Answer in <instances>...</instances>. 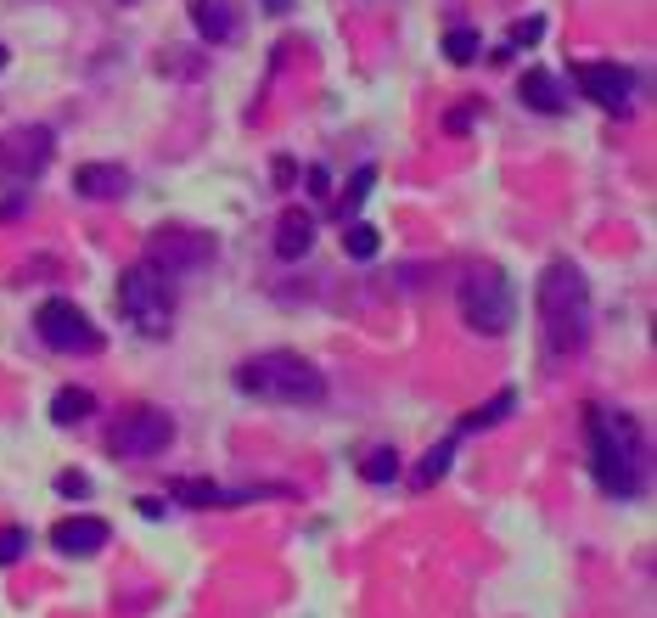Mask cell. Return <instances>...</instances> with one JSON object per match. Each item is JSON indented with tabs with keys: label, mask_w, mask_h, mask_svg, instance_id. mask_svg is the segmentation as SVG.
I'll list each match as a JSON object with an SVG mask.
<instances>
[{
	"label": "cell",
	"mask_w": 657,
	"mask_h": 618,
	"mask_svg": "<svg viewBox=\"0 0 657 618\" xmlns=\"http://www.w3.org/2000/svg\"><path fill=\"white\" fill-rule=\"evenodd\" d=\"M584 439H590V472L612 501H630L641 490V428L630 416H618L607 405H590L584 411Z\"/></svg>",
	"instance_id": "obj_1"
},
{
	"label": "cell",
	"mask_w": 657,
	"mask_h": 618,
	"mask_svg": "<svg viewBox=\"0 0 657 618\" xmlns=\"http://www.w3.org/2000/svg\"><path fill=\"white\" fill-rule=\"evenodd\" d=\"M540 320H545V338L556 354H568L590 338V281L573 258H556L540 276Z\"/></svg>",
	"instance_id": "obj_2"
},
{
	"label": "cell",
	"mask_w": 657,
	"mask_h": 618,
	"mask_svg": "<svg viewBox=\"0 0 657 618\" xmlns=\"http://www.w3.org/2000/svg\"><path fill=\"white\" fill-rule=\"evenodd\" d=\"M237 388L248 400H270V405H320L326 400V377L292 349H270V354L242 361Z\"/></svg>",
	"instance_id": "obj_3"
},
{
	"label": "cell",
	"mask_w": 657,
	"mask_h": 618,
	"mask_svg": "<svg viewBox=\"0 0 657 618\" xmlns=\"http://www.w3.org/2000/svg\"><path fill=\"white\" fill-rule=\"evenodd\" d=\"M118 310L129 315V327H141L147 338H169V327H175L169 276L152 270V265H129L118 276Z\"/></svg>",
	"instance_id": "obj_4"
},
{
	"label": "cell",
	"mask_w": 657,
	"mask_h": 618,
	"mask_svg": "<svg viewBox=\"0 0 657 618\" xmlns=\"http://www.w3.org/2000/svg\"><path fill=\"white\" fill-rule=\"evenodd\" d=\"M462 315H467V327L483 332V338H501L511 332V320H517V292L506 281V270L495 265H483L462 281Z\"/></svg>",
	"instance_id": "obj_5"
},
{
	"label": "cell",
	"mask_w": 657,
	"mask_h": 618,
	"mask_svg": "<svg viewBox=\"0 0 657 618\" xmlns=\"http://www.w3.org/2000/svg\"><path fill=\"white\" fill-rule=\"evenodd\" d=\"M35 327H40V338H46L51 349H62V354H96V349H102V332H96L90 315H85L79 304H68V299H46L40 315H35Z\"/></svg>",
	"instance_id": "obj_6"
},
{
	"label": "cell",
	"mask_w": 657,
	"mask_h": 618,
	"mask_svg": "<svg viewBox=\"0 0 657 618\" xmlns=\"http://www.w3.org/2000/svg\"><path fill=\"white\" fill-rule=\"evenodd\" d=\"M209 258H214V237L209 231H175V225H163V231H152V242H147V265L163 270V276L203 270Z\"/></svg>",
	"instance_id": "obj_7"
},
{
	"label": "cell",
	"mask_w": 657,
	"mask_h": 618,
	"mask_svg": "<svg viewBox=\"0 0 657 618\" xmlns=\"http://www.w3.org/2000/svg\"><path fill=\"white\" fill-rule=\"evenodd\" d=\"M175 439V421L163 416V411H136V416H124L118 428L108 433V450L124 455V462H141V455H163Z\"/></svg>",
	"instance_id": "obj_8"
},
{
	"label": "cell",
	"mask_w": 657,
	"mask_h": 618,
	"mask_svg": "<svg viewBox=\"0 0 657 618\" xmlns=\"http://www.w3.org/2000/svg\"><path fill=\"white\" fill-rule=\"evenodd\" d=\"M46 164H51V129L23 124V129H12V136H0V180L28 186Z\"/></svg>",
	"instance_id": "obj_9"
},
{
	"label": "cell",
	"mask_w": 657,
	"mask_h": 618,
	"mask_svg": "<svg viewBox=\"0 0 657 618\" xmlns=\"http://www.w3.org/2000/svg\"><path fill=\"white\" fill-rule=\"evenodd\" d=\"M579 90H584L596 108H607V113H630L635 74L623 68V62H584V68H579Z\"/></svg>",
	"instance_id": "obj_10"
},
{
	"label": "cell",
	"mask_w": 657,
	"mask_h": 618,
	"mask_svg": "<svg viewBox=\"0 0 657 618\" xmlns=\"http://www.w3.org/2000/svg\"><path fill=\"white\" fill-rule=\"evenodd\" d=\"M191 23H197V35H203L209 46L242 40V12H237V0H191Z\"/></svg>",
	"instance_id": "obj_11"
},
{
	"label": "cell",
	"mask_w": 657,
	"mask_h": 618,
	"mask_svg": "<svg viewBox=\"0 0 657 618\" xmlns=\"http://www.w3.org/2000/svg\"><path fill=\"white\" fill-rule=\"evenodd\" d=\"M113 540V529L102 524V517H62V524L51 529V545L68 551V557H90V551H102Z\"/></svg>",
	"instance_id": "obj_12"
},
{
	"label": "cell",
	"mask_w": 657,
	"mask_h": 618,
	"mask_svg": "<svg viewBox=\"0 0 657 618\" xmlns=\"http://www.w3.org/2000/svg\"><path fill=\"white\" fill-rule=\"evenodd\" d=\"M180 506H237V501H258V495H287V490H219L209 478H180L169 490Z\"/></svg>",
	"instance_id": "obj_13"
},
{
	"label": "cell",
	"mask_w": 657,
	"mask_h": 618,
	"mask_svg": "<svg viewBox=\"0 0 657 618\" xmlns=\"http://www.w3.org/2000/svg\"><path fill=\"white\" fill-rule=\"evenodd\" d=\"M309 248H315V214L304 203L281 209V219H276V253L281 258H304Z\"/></svg>",
	"instance_id": "obj_14"
},
{
	"label": "cell",
	"mask_w": 657,
	"mask_h": 618,
	"mask_svg": "<svg viewBox=\"0 0 657 618\" xmlns=\"http://www.w3.org/2000/svg\"><path fill=\"white\" fill-rule=\"evenodd\" d=\"M74 191H79V198H90V203H113V198H124V191H129V175L118 164H79L74 169Z\"/></svg>",
	"instance_id": "obj_15"
},
{
	"label": "cell",
	"mask_w": 657,
	"mask_h": 618,
	"mask_svg": "<svg viewBox=\"0 0 657 618\" xmlns=\"http://www.w3.org/2000/svg\"><path fill=\"white\" fill-rule=\"evenodd\" d=\"M90 411H96L90 388H56V400H51V421H56V428H79Z\"/></svg>",
	"instance_id": "obj_16"
},
{
	"label": "cell",
	"mask_w": 657,
	"mask_h": 618,
	"mask_svg": "<svg viewBox=\"0 0 657 618\" xmlns=\"http://www.w3.org/2000/svg\"><path fill=\"white\" fill-rule=\"evenodd\" d=\"M517 96L529 108H540V113H563V96H556V85H551V74H522V85H517Z\"/></svg>",
	"instance_id": "obj_17"
},
{
	"label": "cell",
	"mask_w": 657,
	"mask_h": 618,
	"mask_svg": "<svg viewBox=\"0 0 657 618\" xmlns=\"http://www.w3.org/2000/svg\"><path fill=\"white\" fill-rule=\"evenodd\" d=\"M371 186H377V169H371V164H366V169H354V180L343 186V198H338V209H332V214H338V219L349 225V219L359 214V203L371 198Z\"/></svg>",
	"instance_id": "obj_18"
},
{
	"label": "cell",
	"mask_w": 657,
	"mask_h": 618,
	"mask_svg": "<svg viewBox=\"0 0 657 618\" xmlns=\"http://www.w3.org/2000/svg\"><path fill=\"white\" fill-rule=\"evenodd\" d=\"M377 248H382L377 225H359V219H349V225H343V253H349V258H371Z\"/></svg>",
	"instance_id": "obj_19"
},
{
	"label": "cell",
	"mask_w": 657,
	"mask_h": 618,
	"mask_svg": "<svg viewBox=\"0 0 657 618\" xmlns=\"http://www.w3.org/2000/svg\"><path fill=\"white\" fill-rule=\"evenodd\" d=\"M506 411H517V394H511V388H506V394H495L489 405H478V411L462 421V428H467V433H478V428H489V421H506Z\"/></svg>",
	"instance_id": "obj_20"
},
{
	"label": "cell",
	"mask_w": 657,
	"mask_h": 618,
	"mask_svg": "<svg viewBox=\"0 0 657 618\" xmlns=\"http://www.w3.org/2000/svg\"><path fill=\"white\" fill-rule=\"evenodd\" d=\"M478 51H483L478 28H450V35H444V56L450 62H478Z\"/></svg>",
	"instance_id": "obj_21"
},
{
	"label": "cell",
	"mask_w": 657,
	"mask_h": 618,
	"mask_svg": "<svg viewBox=\"0 0 657 618\" xmlns=\"http://www.w3.org/2000/svg\"><path fill=\"white\" fill-rule=\"evenodd\" d=\"M450 462H455V444L444 439V444H433V450H427V462L416 467V483H439V478L450 472Z\"/></svg>",
	"instance_id": "obj_22"
},
{
	"label": "cell",
	"mask_w": 657,
	"mask_h": 618,
	"mask_svg": "<svg viewBox=\"0 0 657 618\" xmlns=\"http://www.w3.org/2000/svg\"><path fill=\"white\" fill-rule=\"evenodd\" d=\"M359 472H366L371 483H393V478H400V455H393V450H371Z\"/></svg>",
	"instance_id": "obj_23"
},
{
	"label": "cell",
	"mask_w": 657,
	"mask_h": 618,
	"mask_svg": "<svg viewBox=\"0 0 657 618\" xmlns=\"http://www.w3.org/2000/svg\"><path fill=\"white\" fill-rule=\"evenodd\" d=\"M35 545L28 540V529H0V568H12V563H23V551Z\"/></svg>",
	"instance_id": "obj_24"
},
{
	"label": "cell",
	"mask_w": 657,
	"mask_h": 618,
	"mask_svg": "<svg viewBox=\"0 0 657 618\" xmlns=\"http://www.w3.org/2000/svg\"><path fill=\"white\" fill-rule=\"evenodd\" d=\"M511 40H517V46H540V40H545V17H522V23L511 28Z\"/></svg>",
	"instance_id": "obj_25"
},
{
	"label": "cell",
	"mask_w": 657,
	"mask_h": 618,
	"mask_svg": "<svg viewBox=\"0 0 657 618\" xmlns=\"http://www.w3.org/2000/svg\"><path fill=\"white\" fill-rule=\"evenodd\" d=\"M56 490L68 495V501H85V495H90V478H85V472H62V478H56Z\"/></svg>",
	"instance_id": "obj_26"
},
{
	"label": "cell",
	"mask_w": 657,
	"mask_h": 618,
	"mask_svg": "<svg viewBox=\"0 0 657 618\" xmlns=\"http://www.w3.org/2000/svg\"><path fill=\"white\" fill-rule=\"evenodd\" d=\"M304 186H309V198H320V191H326V169H320V164H315V169H309V175H304Z\"/></svg>",
	"instance_id": "obj_27"
},
{
	"label": "cell",
	"mask_w": 657,
	"mask_h": 618,
	"mask_svg": "<svg viewBox=\"0 0 657 618\" xmlns=\"http://www.w3.org/2000/svg\"><path fill=\"white\" fill-rule=\"evenodd\" d=\"M265 12H270V17H287V12H292V0H265Z\"/></svg>",
	"instance_id": "obj_28"
},
{
	"label": "cell",
	"mask_w": 657,
	"mask_h": 618,
	"mask_svg": "<svg viewBox=\"0 0 657 618\" xmlns=\"http://www.w3.org/2000/svg\"><path fill=\"white\" fill-rule=\"evenodd\" d=\"M0 68H7V46H0Z\"/></svg>",
	"instance_id": "obj_29"
}]
</instances>
